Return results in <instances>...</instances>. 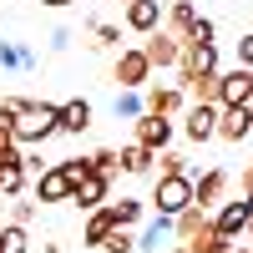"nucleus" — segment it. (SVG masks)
<instances>
[{"label":"nucleus","instance_id":"obj_22","mask_svg":"<svg viewBox=\"0 0 253 253\" xmlns=\"http://www.w3.org/2000/svg\"><path fill=\"white\" fill-rule=\"evenodd\" d=\"M152 147H142V142H126L122 147V172H152Z\"/></svg>","mask_w":253,"mask_h":253},{"label":"nucleus","instance_id":"obj_1","mask_svg":"<svg viewBox=\"0 0 253 253\" xmlns=\"http://www.w3.org/2000/svg\"><path fill=\"white\" fill-rule=\"evenodd\" d=\"M0 122L10 126L20 147H41L56 137V101H31V96H0Z\"/></svg>","mask_w":253,"mask_h":253},{"label":"nucleus","instance_id":"obj_37","mask_svg":"<svg viewBox=\"0 0 253 253\" xmlns=\"http://www.w3.org/2000/svg\"><path fill=\"white\" fill-rule=\"evenodd\" d=\"M167 253H187V243H177V248H167Z\"/></svg>","mask_w":253,"mask_h":253},{"label":"nucleus","instance_id":"obj_13","mask_svg":"<svg viewBox=\"0 0 253 253\" xmlns=\"http://www.w3.org/2000/svg\"><path fill=\"white\" fill-rule=\"evenodd\" d=\"M122 20H126V31H137V36H152V31L162 26V0H126Z\"/></svg>","mask_w":253,"mask_h":253},{"label":"nucleus","instance_id":"obj_25","mask_svg":"<svg viewBox=\"0 0 253 253\" xmlns=\"http://www.w3.org/2000/svg\"><path fill=\"white\" fill-rule=\"evenodd\" d=\"M31 238H26V228L20 223H0V253H26Z\"/></svg>","mask_w":253,"mask_h":253},{"label":"nucleus","instance_id":"obj_39","mask_svg":"<svg viewBox=\"0 0 253 253\" xmlns=\"http://www.w3.org/2000/svg\"><path fill=\"white\" fill-rule=\"evenodd\" d=\"M0 223H5V213H0Z\"/></svg>","mask_w":253,"mask_h":253},{"label":"nucleus","instance_id":"obj_5","mask_svg":"<svg viewBox=\"0 0 253 253\" xmlns=\"http://www.w3.org/2000/svg\"><path fill=\"white\" fill-rule=\"evenodd\" d=\"M112 76L122 81V91H142L147 81H152V61H147V51H142V46H132V51H122V56H117Z\"/></svg>","mask_w":253,"mask_h":253},{"label":"nucleus","instance_id":"obj_20","mask_svg":"<svg viewBox=\"0 0 253 253\" xmlns=\"http://www.w3.org/2000/svg\"><path fill=\"white\" fill-rule=\"evenodd\" d=\"M36 66V51L20 46V41H0V71H31Z\"/></svg>","mask_w":253,"mask_h":253},{"label":"nucleus","instance_id":"obj_2","mask_svg":"<svg viewBox=\"0 0 253 253\" xmlns=\"http://www.w3.org/2000/svg\"><path fill=\"white\" fill-rule=\"evenodd\" d=\"M182 208H193V177H187V172H177V177H157V187H152V213L177 218Z\"/></svg>","mask_w":253,"mask_h":253},{"label":"nucleus","instance_id":"obj_28","mask_svg":"<svg viewBox=\"0 0 253 253\" xmlns=\"http://www.w3.org/2000/svg\"><path fill=\"white\" fill-rule=\"evenodd\" d=\"M107 208H112V218H117L122 228H132V223H137V218L147 213V208H142L137 198H122V203H107Z\"/></svg>","mask_w":253,"mask_h":253},{"label":"nucleus","instance_id":"obj_7","mask_svg":"<svg viewBox=\"0 0 253 253\" xmlns=\"http://www.w3.org/2000/svg\"><path fill=\"white\" fill-rule=\"evenodd\" d=\"M187 177H193V172H187ZM223 198H228V172H223V167H208V172L193 177V203H198V208H208V213H213Z\"/></svg>","mask_w":253,"mask_h":253},{"label":"nucleus","instance_id":"obj_19","mask_svg":"<svg viewBox=\"0 0 253 253\" xmlns=\"http://www.w3.org/2000/svg\"><path fill=\"white\" fill-rule=\"evenodd\" d=\"M253 132V122L243 117V107H223V117H218V137L223 142H243Z\"/></svg>","mask_w":253,"mask_h":253},{"label":"nucleus","instance_id":"obj_40","mask_svg":"<svg viewBox=\"0 0 253 253\" xmlns=\"http://www.w3.org/2000/svg\"><path fill=\"white\" fill-rule=\"evenodd\" d=\"M248 253H253V243H248Z\"/></svg>","mask_w":253,"mask_h":253},{"label":"nucleus","instance_id":"obj_3","mask_svg":"<svg viewBox=\"0 0 253 253\" xmlns=\"http://www.w3.org/2000/svg\"><path fill=\"white\" fill-rule=\"evenodd\" d=\"M248 223H253V198H233V203H218V213H213V233L238 243V238L248 233Z\"/></svg>","mask_w":253,"mask_h":253},{"label":"nucleus","instance_id":"obj_23","mask_svg":"<svg viewBox=\"0 0 253 253\" xmlns=\"http://www.w3.org/2000/svg\"><path fill=\"white\" fill-rule=\"evenodd\" d=\"M182 91L193 96V101H213V107H218V71H203L193 81H182Z\"/></svg>","mask_w":253,"mask_h":253},{"label":"nucleus","instance_id":"obj_35","mask_svg":"<svg viewBox=\"0 0 253 253\" xmlns=\"http://www.w3.org/2000/svg\"><path fill=\"white\" fill-rule=\"evenodd\" d=\"M46 10H66V5H76V0H41Z\"/></svg>","mask_w":253,"mask_h":253},{"label":"nucleus","instance_id":"obj_41","mask_svg":"<svg viewBox=\"0 0 253 253\" xmlns=\"http://www.w3.org/2000/svg\"><path fill=\"white\" fill-rule=\"evenodd\" d=\"M122 5H126V0H122Z\"/></svg>","mask_w":253,"mask_h":253},{"label":"nucleus","instance_id":"obj_11","mask_svg":"<svg viewBox=\"0 0 253 253\" xmlns=\"http://www.w3.org/2000/svg\"><path fill=\"white\" fill-rule=\"evenodd\" d=\"M107 193H112V177H101L96 167H91V172H81V177H76V187H71V203L91 213V208H101V203H107Z\"/></svg>","mask_w":253,"mask_h":253},{"label":"nucleus","instance_id":"obj_31","mask_svg":"<svg viewBox=\"0 0 253 253\" xmlns=\"http://www.w3.org/2000/svg\"><path fill=\"white\" fill-rule=\"evenodd\" d=\"M233 51H238V66H248V71H253V31H248V36H238V46H233Z\"/></svg>","mask_w":253,"mask_h":253},{"label":"nucleus","instance_id":"obj_15","mask_svg":"<svg viewBox=\"0 0 253 253\" xmlns=\"http://www.w3.org/2000/svg\"><path fill=\"white\" fill-rule=\"evenodd\" d=\"M36 203H71V177H66L61 162H51L46 172L36 177Z\"/></svg>","mask_w":253,"mask_h":253},{"label":"nucleus","instance_id":"obj_30","mask_svg":"<svg viewBox=\"0 0 253 253\" xmlns=\"http://www.w3.org/2000/svg\"><path fill=\"white\" fill-rule=\"evenodd\" d=\"M91 46H122V26H112V20H91Z\"/></svg>","mask_w":253,"mask_h":253},{"label":"nucleus","instance_id":"obj_27","mask_svg":"<svg viewBox=\"0 0 253 253\" xmlns=\"http://www.w3.org/2000/svg\"><path fill=\"white\" fill-rule=\"evenodd\" d=\"M91 167H96L101 177H117V172H122V152H117V147H96V152H91Z\"/></svg>","mask_w":253,"mask_h":253},{"label":"nucleus","instance_id":"obj_17","mask_svg":"<svg viewBox=\"0 0 253 253\" xmlns=\"http://www.w3.org/2000/svg\"><path fill=\"white\" fill-rule=\"evenodd\" d=\"M112 228H117V218H112V208L101 203V208H91L86 228H81V243H86V248H101V243H107V233H112Z\"/></svg>","mask_w":253,"mask_h":253},{"label":"nucleus","instance_id":"obj_32","mask_svg":"<svg viewBox=\"0 0 253 253\" xmlns=\"http://www.w3.org/2000/svg\"><path fill=\"white\" fill-rule=\"evenodd\" d=\"M213 36H218V26H213L208 15H198V26H193V36H187V41H213Z\"/></svg>","mask_w":253,"mask_h":253},{"label":"nucleus","instance_id":"obj_10","mask_svg":"<svg viewBox=\"0 0 253 253\" xmlns=\"http://www.w3.org/2000/svg\"><path fill=\"white\" fill-rule=\"evenodd\" d=\"M142 101H147V112L177 117V112H182V101H187V91L177 86V81H172V86H162V81H147V86H142Z\"/></svg>","mask_w":253,"mask_h":253},{"label":"nucleus","instance_id":"obj_29","mask_svg":"<svg viewBox=\"0 0 253 253\" xmlns=\"http://www.w3.org/2000/svg\"><path fill=\"white\" fill-rule=\"evenodd\" d=\"M101 248H107V253H137V238H132V228H122V223H117Z\"/></svg>","mask_w":253,"mask_h":253},{"label":"nucleus","instance_id":"obj_38","mask_svg":"<svg viewBox=\"0 0 253 253\" xmlns=\"http://www.w3.org/2000/svg\"><path fill=\"white\" fill-rule=\"evenodd\" d=\"M228 253H248V248H238V243H233V248H228Z\"/></svg>","mask_w":253,"mask_h":253},{"label":"nucleus","instance_id":"obj_14","mask_svg":"<svg viewBox=\"0 0 253 253\" xmlns=\"http://www.w3.org/2000/svg\"><path fill=\"white\" fill-rule=\"evenodd\" d=\"M142 51H147V61H152V71H157V66L167 71V66H177V56H182V41H177V36H167V31L157 26L152 36L142 41Z\"/></svg>","mask_w":253,"mask_h":253},{"label":"nucleus","instance_id":"obj_24","mask_svg":"<svg viewBox=\"0 0 253 253\" xmlns=\"http://www.w3.org/2000/svg\"><path fill=\"white\" fill-rule=\"evenodd\" d=\"M112 112H117V122H137V117L147 112V101H142V91H117Z\"/></svg>","mask_w":253,"mask_h":253},{"label":"nucleus","instance_id":"obj_26","mask_svg":"<svg viewBox=\"0 0 253 253\" xmlns=\"http://www.w3.org/2000/svg\"><path fill=\"white\" fill-rule=\"evenodd\" d=\"M152 167H157V177H177V172H187V157L172 152V147H162V152L152 157Z\"/></svg>","mask_w":253,"mask_h":253},{"label":"nucleus","instance_id":"obj_33","mask_svg":"<svg viewBox=\"0 0 253 253\" xmlns=\"http://www.w3.org/2000/svg\"><path fill=\"white\" fill-rule=\"evenodd\" d=\"M31 213H36L31 203H10V218H5V223H20V228H26V223H31Z\"/></svg>","mask_w":253,"mask_h":253},{"label":"nucleus","instance_id":"obj_34","mask_svg":"<svg viewBox=\"0 0 253 253\" xmlns=\"http://www.w3.org/2000/svg\"><path fill=\"white\" fill-rule=\"evenodd\" d=\"M243 198H253V167H243Z\"/></svg>","mask_w":253,"mask_h":253},{"label":"nucleus","instance_id":"obj_6","mask_svg":"<svg viewBox=\"0 0 253 253\" xmlns=\"http://www.w3.org/2000/svg\"><path fill=\"white\" fill-rule=\"evenodd\" d=\"M172 126H177L172 117H162V112H142V117L132 122V132H137L132 142H142V147H152V152H162V147L172 142Z\"/></svg>","mask_w":253,"mask_h":253},{"label":"nucleus","instance_id":"obj_9","mask_svg":"<svg viewBox=\"0 0 253 253\" xmlns=\"http://www.w3.org/2000/svg\"><path fill=\"white\" fill-rule=\"evenodd\" d=\"M91 101L86 96H71V101H61V107H56V132H66V137H81V132H86V126H91Z\"/></svg>","mask_w":253,"mask_h":253},{"label":"nucleus","instance_id":"obj_12","mask_svg":"<svg viewBox=\"0 0 253 253\" xmlns=\"http://www.w3.org/2000/svg\"><path fill=\"white\" fill-rule=\"evenodd\" d=\"M248 91H253V71H248V66L218 71V107H243Z\"/></svg>","mask_w":253,"mask_h":253},{"label":"nucleus","instance_id":"obj_16","mask_svg":"<svg viewBox=\"0 0 253 253\" xmlns=\"http://www.w3.org/2000/svg\"><path fill=\"white\" fill-rule=\"evenodd\" d=\"M193 26H198V5H193V0H172V5H167L162 31L177 36V41H187V36H193Z\"/></svg>","mask_w":253,"mask_h":253},{"label":"nucleus","instance_id":"obj_36","mask_svg":"<svg viewBox=\"0 0 253 253\" xmlns=\"http://www.w3.org/2000/svg\"><path fill=\"white\" fill-rule=\"evenodd\" d=\"M243 117H248V122H253V91H248V96H243Z\"/></svg>","mask_w":253,"mask_h":253},{"label":"nucleus","instance_id":"obj_18","mask_svg":"<svg viewBox=\"0 0 253 253\" xmlns=\"http://www.w3.org/2000/svg\"><path fill=\"white\" fill-rule=\"evenodd\" d=\"M203 228H213V218H208V208H198V203H193V208H182V213L172 218V238H182V243H187V238H198Z\"/></svg>","mask_w":253,"mask_h":253},{"label":"nucleus","instance_id":"obj_8","mask_svg":"<svg viewBox=\"0 0 253 253\" xmlns=\"http://www.w3.org/2000/svg\"><path fill=\"white\" fill-rule=\"evenodd\" d=\"M182 137L187 142H208V137H218V107L213 101H193L182 117Z\"/></svg>","mask_w":253,"mask_h":253},{"label":"nucleus","instance_id":"obj_4","mask_svg":"<svg viewBox=\"0 0 253 253\" xmlns=\"http://www.w3.org/2000/svg\"><path fill=\"white\" fill-rule=\"evenodd\" d=\"M203 71H218V46L213 41H182V56H177V76L182 81H193ZM177 81V86H182Z\"/></svg>","mask_w":253,"mask_h":253},{"label":"nucleus","instance_id":"obj_21","mask_svg":"<svg viewBox=\"0 0 253 253\" xmlns=\"http://www.w3.org/2000/svg\"><path fill=\"white\" fill-rule=\"evenodd\" d=\"M167 238H172V218H167V213H157L152 223H147V233L137 238V248H142V253H157Z\"/></svg>","mask_w":253,"mask_h":253}]
</instances>
